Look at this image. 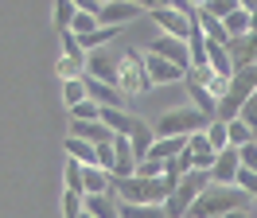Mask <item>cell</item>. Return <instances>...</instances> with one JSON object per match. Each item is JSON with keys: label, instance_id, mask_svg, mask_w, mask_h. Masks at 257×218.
<instances>
[{"label": "cell", "instance_id": "obj_1", "mask_svg": "<svg viewBox=\"0 0 257 218\" xmlns=\"http://www.w3.org/2000/svg\"><path fill=\"white\" fill-rule=\"evenodd\" d=\"M241 206H249V195L245 191H238L234 183H207L199 195H195V202L187 206V214L183 218H222L230 214V210H241Z\"/></svg>", "mask_w": 257, "mask_h": 218}, {"label": "cell", "instance_id": "obj_2", "mask_svg": "<svg viewBox=\"0 0 257 218\" xmlns=\"http://www.w3.org/2000/svg\"><path fill=\"white\" fill-rule=\"evenodd\" d=\"M176 183L168 179H141V175H128V179H109V195L121 202H145V206H160L168 199V191Z\"/></svg>", "mask_w": 257, "mask_h": 218}, {"label": "cell", "instance_id": "obj_3", "mask_svg": "<svg viewBox=\"0 0 257 218\" xmlns=\"http://www.w3.org/2000/svg\"><path fill=\"white\" fill-rule=\"evenodd\" d=\"M249 93H257V62L238 66V70L230 74V86H226V93L218 97V113H214V121H234L238 109L249 101Z\"/></svg>", "mask_w": 257, "mask_h": 218}, {"label": "cell", "instance_id": "obj_4", "mask_svg": "<svg viewBox=\"0 0 257 218\" xmlns=\"http://www.w3.org/2000/svg\"><path fill=\"white\" fill-rule=\"evenodd\" d=\"M207 183H210V175H207V171L191 168V171H187V175H183L176 187H172V191H168V199L160 202L164 218H183V214H187V206L195 202V195H199V191H203Z\"/></svg>", "mask_w": 257, "mask_h": 218}, {"label": "cell", "instance_id": "obj_5", "mask_svg": "<svg viewBox=\"0 0 257 218\" xmlns=\"http://www.w3.org/2000/svg\"><path fill=\"white\" fill-rule=\"evenodd\" d=\"M207 117L199 113V109H168L164 117H156L152 125V137H191V133H203L207 129Z\"/></svg>", "mask_w": 257, "mask_h": 218}, {"label": "cell", "instance_id": "obj_6", "mask_svg": "<svg viewBox=\"0 0 257 218\" xmlns=\"http://www.w3.org/2000/svg\"><path fill=\"white\" fill-rule=\"evenodd\" d=\"M148 86H152V82H148V74H145V59H141V51H125V55H121V70H117V90L133 101V97L145 93Z\"/></svg>", "mask_w": 257, "mask_h": 218}, {"label": "cell", "instance_id": "obj_7", "mask_svg": "<svg viewBox=\"0 0 257 218\" xmlns=\"http://www.w3.org/2000/svg\"><path fill=\"white\" fill-rule=\"evenodd\" d=\"M117 70H121V55H113L109 47L86 51V78L105 82V86H117Z\"/></svg>", "mask_w": 257, "mask_h": 218}, {"label": "cell", "instance_id": "obj_8", "mask_svg": "<svg viewBox=\"0 0 257 218\" xmlns=\"http://www.w3.org/2000/svg\"><path fill=\"white\" fill-rule=\"evenodd\" d=\"M148 55H160V59L176 62L179 70H191V55H187V43L176 39V35H156L152 43H148Z\"/></svg>", "mask_w": 257, "mask_h": 218}, {"label": "cell", "instance_id": "obj_9", "mask_svg": "<svg viewBox=\"0 0 257 218\" xmlns=\"http://www.w3.org/2000/svg\"><path fill=\"white\" fill-rule=\"evenodd\" d=\"M191 16H195V12H191ZM191 16L176 12V8H152V12H148V20H152V24H156L164 35H176V39H183V43H187V31H191Z\"/></svg>", "mask_w": 257, "mask_h": 218}, {"label": "cell", "instance_id": "obj_10", "mask_svg": "<svg viewBox=\"0 0 257 218\" xmlns=\"http://www.w3.org/2000/svg\"><path fill=\"white\" fill-rule=\"evenodd\" d=\"M145 8H137V4H128V0H113V4H101L97 8V24L101 28H125L128 20H141Z\"/></svg>", "mask_w": 257, "mask_h": 218}, {"label": "cell", "instance_id": "obj_11", "mask_svg": "<svg viewBox=\"0 0 257 218\" xmlns=\"http://www.w3.org/2000/svg\"><path fill=\"white\" fill-rule=\"evenodd\" d=\"M137 168V152H133V144L128 137L121 133H113V164H109V179H128Z\"/></svg>", "mask_w": 257, "mask_h": 218}, {"label": "cell", "instance_id": "obj_12", "mask_svg": "<svg viewBox=\"0 0 257 218\" xmlns=\"http://www.w3.org/2000/svg\"><path fill=\"white\" fill-rule=\"evenodd\" d=\"M210 183H234V175H238V148H230L226 144L222 152H214V164H210Z\"/></svg>", "mask_w": 257, "mask_h": 218}, {"label": "cell", "instance_id": "obj_13", "mask_svg": "<svg viewBox=\"0 0 257 218\" xmlns=\"http://www.w3.org/2000/svg\"><path fill=\"white\" fill-rule=\"evenodd\" d=\"M141 59H145V74H148V82H179V78L187 74V70H179L176 62H168V59H160V55H141Z\"/></svg>", "mask_w": 257, "mask_h": 218}, {"label": "cell", "instance_id": "obj_14", "mask_svg": "<svg viewBox=\"0 0 257 218\" xmlns=\"http://www.w3.org/2000/svg\"><path fill=\"white\" fill-rule=\"evenodd\" d=\"M70 137H78V140H86V144L97 148V144H109L113 133L101 121H70Z\"/></svg>", "mask_w": 257, "mask_h": 218}, {"label": "cell", "instance_id": "obj_15", "mask_svg": "<svg viewBox=\"0 0 257 218\" xmlns=\"http://www.w3.org/2000/svg\"><path fill=\"white\" fill-rule=\"evenodd\" d=\"M183 82H187V93H191V109H199L207 121H214V113H218V101L210 97V90H207V86H199L191 74H183Z\"/></svg>", "mask_w": 257, "mask_h": 218}, {"label": "cell", "instance_id": "obj_16", "mask_svg": "<svg viewBox=\"0 0 257 218\" xmlns=\"http://www.w3.org/2000/svg\"><path fill=\"white\" fill-rule=\"evenodd\" d=\"M187 156H191V168H199V171H210V164H214V148L207 144L203 133L187 137Z\"/></svg>", "mask_w": 257, "mask_h": 218}, {"label": "cell", "instance_id": "obj_17", "mask_svg": "<svg viewBox=\"0 0 257 218\" xmlns=\"http://www.w3.org/2000/svg\"><path fill=\"white\" fill-rule=\"evenodd\" d=\"M82 195H109V171L97 164H86L82 168Z\"/></svg>", "mask_w": 257, "mask_h": 218}, {"label": "cell", "instance_id": "obj_18", "mask_svg": "<svg viewBox=\"0 0 257 218\" xmlns=\"http://www.w3.org/2000/svg\"><path fill=\"white\" fill-rule=\"evenodd\" d=\"M128 144H133V152H137V160H145L148 156V148H152V125H145V121H137V117H133V125H128Z\"/></svg>", "mask_w": 257, "mask_h": 218}, {"label": "cell", "instance_id": "obj_19", "mask_svg": "<svg viewBox=\"0 0 257 218\" xmlns=\"http://www.w3.org/2000/svg\"><path fill=\"white\" fill-rule=\"evenodd\" d=\"M187 148V137H156L152 140V148H148V160H172L176 152H183Z\"/></svg>", "mask_w": 257, "mask_h": 218}, {"label": "cell", "instance_id": "obj_20", "mask_svg": "<svg viewBox=\"0 0 257 218\" xmlns=\"http://www.w3.org/2000/svg\"><path fill=\"white\" fill-rule=\"evenodd\" d=\"M82 210L94 218H117V199L113 195H82Z\"/></svg>", "mask_w": 257, "mask_h": 218}, {"label": "cell", "instance_id": "obj_21", "mask_svg": "<svg viewBox=\"0 0 257 218\" xmlns=\"http://www.w3.org/2000/svg\"><path fill=\"white\" fill-rule=\"evenodd\" d=\"M187 171H191V156H187V148L176 152L172 160H164V179H168V183H179Z\"/></svg>", "mask_w": 257, "mask_h": 218}, {"label": "cell", "instance_id": "obj_22", "mask_svg": "<svg viewBox=\"0 0 257 218\" xmlns=\"http://www.w3.org/2000/svg\"><path fill=\"white\" fill-rule=\"evenodd\" d=\"M195 20H199V28H203V35H207L210 43H230V39H226V31H222V20H214V16H207V12H199V8H195Z\"/></svg>", "mask_w": 257, "mask_h": 218}, {"label": "cell", "instance_id": "obj_23", "mask_svg": "<svg viewBox=\"0 0 257 218\" xmlns=\"http://www.w3.org/2000/svg\"><path fill=\"white\" fill-rule=\"evenodd\" d=\"M66 156H70V160H78L82 168H86V164H97L94 144H86V140H78V137H66Z\"/></svg>", "mask_w": 257, "mask_h": 218}, {"label": "cell", "instance_id": "obj_24", "mask_svg": "<svg viewBox=\"0 0 257 218\" xmlns=\"http://www.w3.org/2000/svg\"><path fill=\"white\" fill-rule=\"evenodd\" d=\"M117 218H164L160 206H145V202H121L117 199Z\"/></svg>", "mask_w": 257, "mask_h": 218}, {"label": "cell", "instance_id": "obj_25", "mask_svg": "<svg viewBox=\"0 0 257 218\" xmlns=\"http://www.w3.org/2000/svg\"><path fill=\"white\" fill-rule=\"evenodd\" d=\"M222 31H226V39H238V35H245V31H249V12L234 8L230 16H222Z\"/></svg>", "mask_w": 257, "mask_h": 218}, {"label": "cell", "instance_id": "obj_26", "mask_svg": "<svg viewBox=\"0 0 257 218\" xmlns=\"http://www.w3.org/2000/svg\"><path fill=\"white\" fill-rule=\"evenodd\" d=\"M101 28V24H97V16H86V12H74V20H70V35H74V39H86V35H94V31Z\"/></svg>", "mask_w": 257, "mask_h": 218}, {"label": "cell", "instance_id": "obj_27", "mask_svg": "<svg viewBox=\"0 0 257 218\" xmlns=\"http://www.w3.org/2000/svg\"><path fill=\"white\" fill-rule=\"evenodd\" d=\"M249 140H253V133H249L238 117H234V121H226V144H230V148H241V144H249Z\"/></svg>", "mask_w": 257, "mask_h": 218}, {"label": "cell", "instance_id": "obj_28", "mask_svg": "<svg viewBox=\"0 0 257 218\" xmlns=\"http://www.w3.org/2000/svg\"><path fill=\"white\" fill-rule=\"evenodd\" d=\"M97 117H101V105L90 101V97L78 101V105H70V121H97Z\"/></svg>", "mask_w": 257, "mask_h": 218}, {"label": "cell", "instance_id": "obj_29", "mask_svg": "<svg viewBox=\"0 0 257 218\" xmlns=\"http://www.w3.org/2000/svg\"><path fill=\"white\" fill-rule=\"evenodd\" d=\"M203 137H207V144L214 152H222L226 148V121H210L207 129H203Z\"/></svg>", "mask_w": 257, "mask_h": 218}, {"label": "cell", "instance_id": "obj_30", "mask_svg": "<svg viewBox=\"0 0 257 218\" xmlns=\"http://www.w3.org/2000/svg\"><path fill=\"white\" fill-rule=\"evenodd\" d=\"M63 97H66V105L86 101V82H82V78H66V82H63Z\"/></svg>", "mask_w": 257, "mask_h": 218}, {"label": "cell", "instance_id": "obj_31", "mask_svg": "<svg viewBox=\"0 0 257 218\" xmlns=\"http://www.w3.org/2000/svg\"><path fill=\"white\" fill-rule=\"evenodd\" d=\"M238 121H241V125H245V129H249V133L257 137V93H249V101L238 109Z\"/></svg>", "mask_w": 257, "mask_h": 218}, {"label": "cell", "instance_id": "obj_32", "mask_svg": "<svg viewBox=\"0 0 257 218\" xmlns=\"http://www.w3.org/2000/svg\"><path fill=\"white\" fill-rule=\"evenodd\" d=\"M133 175H141V179H160V175H164V164H160V160H148V156H145V160H137Z\"/></svg>", "mask_w": 257, "mask_h": 218}, {"label": "cell", "instance_id": "obj_33", "mask_svg": "<svg viewBox=\"0 0 257 218\" xmlns=\"http://www.w3.org/2000/svg\"><path fill=\"white\" fill-rule=\"evenodd\" d=\"M234 187H238V191H245L249 199H257V171L238 168V175H234Z\"/></svg>", "mask_w": 257, "mask_h": 218}, {"label": "cell", "instance_id": "obj_34", "mask_svg": "<svg viewBox=\"0 0 257 218\" xmlns=\"http://www.w3.org/2000/svg\"><path fill=\"white\" fill-rule=\"evenodd\" d=\"M70 20H74V4H70V0H55V28L66 31Z\"/></svg>", "mask_w": 257, "mask_h": 218}, {"label": "cell", "instance_id": "obj_35", "mask_svg": "<svg viewBox=\"0 0 257 218\" xmlns=\"http://www.w3.org/2000/svg\"><path fill=\"white\" fill-rule=\"evenodd\" d=\"M238 168L257 171V140H249V144H241V148H238Z\"/></svg>", "mask_w": 257, "mask_h": 218}, {"label": "cell", "instance_id": "obj_36", "mask_svg": "<svg viewBox=\"0 0 257 218\" xmlns=\"http://www.w3.org/2000/svg\"><path fill=\"white\" fill-rule=\"evenodd\" d=\"M238 8V0H210V4H203L199 12H207V16H214V20H222V16H230Z\"/></svg>", "mask_w": 257, "mask_h": 218}, {"label": "cell", "instance_id": "obj_37", "mask_svg": "<svg viewBox=\"0 0 257 218\" xmlns=\"http://www.w3.org/2000/svg\"><path fill=\"white\" fill-rule=\"evenodd\" d=\"M63 55H66V59H74V62H86V51H82V43L70 35V31H63Z\"/></svg>", "mask_w": 257, "mask_h": 218}, {"label": "cell", "instance_id": "obj_38", "mask_svg": "<svg viewBox=\"0 0 257 218\" xmlns=\"http://www.w3.org/2000/svg\"><path fill=\"white\" fill-rule=\"evenodd\" d=\"M70 4H74V12H86V16H97V8H101L97 0H70Z\"/></svg>", "mask_w": 257, "mask_h": 218}, {"label": "cell", "instance_id": "obj_39", "mask_svg": "<svg viewBox=\"0 0 257 218\" xmlns=\"http://www.w3.org/2000/svg\"><path fill=\"white\" fill-rule=\"evenodd\" d=\"M222 218H257L249 206H241V210H230V214H222Z\"/></svg>", "mask_w": 257, "mask_h": 218}, {"label": "cell", "instance_id": "obj_40", "mask_svg": "<svg viewBox=\"0 0 257 218\" xmlns=\"http://www.w3.org/2000/svg\"><path fill=\"white\" fill-rule=\"evenodd\" d=\"M187 4H191V8H203V4H210V0H187Z\"/></svg>", "mask_w": 257, "mask_h": 218}, {"label": "cell", "instance_id": "obj_41", "mask_svg": "<svg viewBox=\"0 0 257 218\" xmlns=\"http://www.w3.org/2000/svg\"><path fill=\"white\" fill-rule=\"evenodd\" d=\"M78 218H94V214H86V210H82V214H78Z\"/></svg>", "mask_w": 257, "mask_h": 218}, {"label": "cell", "instance_id": "obj_42", "mask_svg": "<svg viewBox=\"0 0 257 218\" xmlns=\"http://www.w3.org/2000/svg\"><path fill=\"white\" fill-rule=\"evenodd\" d=\"M97 4H113V0H97Z\"/></svg>", "mask_w": 257, "mask_h": 218}, {"label": "cell", "instance_id": "obj_43", "mask_svg": "<svg viewBox=\"0 0 257 218\" xmlns=\"http://www.w3.org/2000/svg\"><path fill=\"white\" fill-rule=\"evenodd\" d=\"M253 140H257V137H253Z\"/></svg>", "mask_w": 257, "mask_h": 218}]
</instances>
